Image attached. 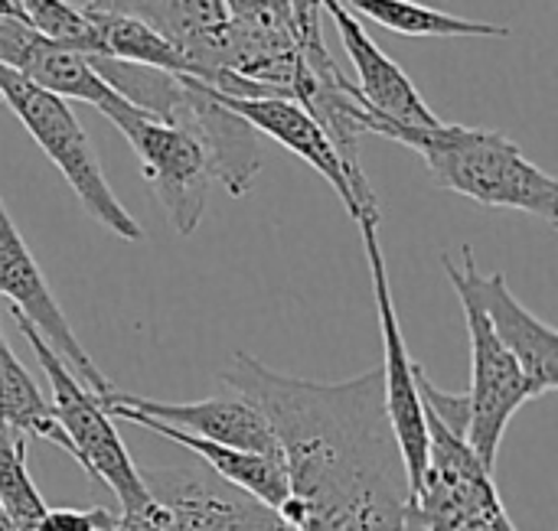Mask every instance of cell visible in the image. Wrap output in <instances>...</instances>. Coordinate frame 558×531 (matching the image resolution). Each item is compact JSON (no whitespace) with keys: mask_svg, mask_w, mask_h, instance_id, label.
<instances>
[{"mask_svg":"<svg viewBox=\"0 0 558 531\" xmlns=\"http://www.w3.org/2000/svg\"><path fill=\"white\" fill-rule=\"evenodd\" d=\"M222 382L271 424L291 486L278 513L294 529L402 531L412 486L379 369L347 382H311L235 353Z\"/></svg>","mask_w":558,"mask_h":531,"instance_id":"1","label":"cell"},{"mask_svg":"<svg viewBox=\"0 0 558 531\" xmlns=\"http://www.w3.org/2000/svg\"><path fill=\"white\" fill-rule=\"evenodd\" d=\"M366 134L412 147L441 189L490 209H520L549 225L558 222V180L536 166L500 131L445 121L432 127H409L369 111Z\"/></svg>","mask_w":558,"mask_h":531,"instance_id":"2","label":"cell"},{"mask_svg":"<svg viewBox=\"0 0 558 531\" xmlns=\"http://www.w3.org/2000/svg\"><path fill=\"white\" fill-rule=\"evenodd\" d=\"M88 62L121 98L190 131L209 157L213 180H219L232 196H245L255 186L262 170L258 134L216 98L213 85L193 75L144 69L108 55H88Z\"/></svg>","mask_w":558,"mask_h":531,"instance_id":"3","label":"cell"},{"mask_svg":"<svg viewBox=\"0 0 558 531\" xmlns=\"http://www.w3.org/2000/svg\"><path fill=\"white\" fill-rule=\"evenodd\" d=\"M0 104H7L20 118L26 134L43 147V153L52 160V166L62 173V180L78 196L82 209L101 229H108L114 238H124L134 245L144 242V229L118 202V196L108 186L105 170L92 150V140L82 131V124L72 114L65 98L43 91L39 85L26 82L20 72L0 65Z\"/></svg>","mask_w":558,"mask_h":531,"instance_id":"4","label":"cell"},{"mask_svg":"<svg viewBox=\"0 0 558 531\" xmlns=\"http://www.w3.org/2000/svg\"><path fill=\"white\" fill-rule=\"evenodd\" d=\"M13 323L20 326L23 339L29 343L46 382H49V405L56 411V421L62 424L72 450H75V464L95 477L98 483H105L114 499H118V513H137L150 503L147 490H144V480H141V470L134 467L128 447L121 444L118 431H114V418L105 411L101 398L95 392H88L75 375L72 369L49 349V343L33 330L29 320H23L20 313H13Z\"/></svg>","mask_w":558,"mask_h":531,"instance_id":"5","label":"cell"},{"mask_svg":"<svg viewBox=\"0 0 558 531\" xmlns=\"http://www.w3.org/2000/svg\"><path fill=\"white\" fill-rule=\"evenodd\" d=\"M141 480L150 503L128 516L118 513L114 531H301L203 464L141 470Z\"/></svg>","mask_w":558,"mask_h":531,"instance_id":"6","label":"cell"},{"mask_svg":"<svg viewBox=\"0 0 558 531\" xmlns=\"http://www.w3.org/2000/svg\"><path fill=\"white\" fill-rule=\"evenodd\" d=\"M98 111L137 153L144 180L167 209L173 229L180 235H193L203 222L213 186V166L203 144L190 131L131 104L118 91Z\"/></svg>","mask_w":558,"mask_h":531,"instance_id":"7","label":"cell"},{"mask_svg":"<svg viewBox=\"0 0 558 531\" xmlns=\"http://www.w3.org/2000/svg\"><path fill=\"white\" fill-rule=\"evenodd\" d=\"M363 232V248H366V264L373 274V297H376V313H379V330H383V395H386V415L399 444V454L405 460L409 486L412 493L422 483L425 464H428V421H425V405L415 385V359L409 356L399 313L392 304V284L379 245V222L366 219L356 222Z\"/></svg>","mask_w":558,"mask_h":531,"instance_id":"8","label":"cell"},{"mask_svg":"<svg viewBox=\"0 0 558 531\" xmlns=\"http://www.w3.org/2000/svg\"><path fill=\"white\" fill-rule=\"evenodd\" d=\"M461 307H464L468 336H471V388L464 392L468 411H471L468 447L477 454V460L487 470H494L513 415L526 402L539 398V392L533 388L520 362L500 346L487 317L471 300H461Z\"/></svg>","mask_w":558,"mask_h":531,"instance_id":"9","label":"cell"},{"mask_svg":"<svg viewBox=\"0 0 558 531\" xmlns=\"http://www.w3.org/2000/svg\"><path fill=\"white\" fill-rule=\"evenodd\" d=\"M461 264H454L448 255L441 258V268L458 291L461 300H471L490 323L500 346L520 362L533 388L543 395L558 388V333L539 317H533L507 287L504 274H481L471 245L461 251Z\"/></svg>","mask_w":558,"mask_h":531,"instance_id":"10","label":"cell"},{"mask_svg":"<svg viewBox=\"0 0 558 531\" xmlns=\"http://www.w3.org/2000/svg\"><path fill=\"white\" fill-rule=\"evenodd\" d=\"M0 297L10 304L13 313H20L23 320L33 323V330L49 343V349L72 369V375L95 392L98 398H105L114 385L101 375V369L92 362L88 349L78 343V336L72 333L62 307L56 304L33 251L26 248L16 222L10 219L3 199H0Z\"/></svg>","mask_w":558,"mask_h":531,"instance_id":"11","label":"cell"},{"mask_svg":"<svg viewBox=\"0 0 558 531\" xmlns=\"http://www.w3.org/2000/svg\"><path fill=\"white\" fill-rule=\"evenodd\" d=\"M101 405H121V408H128L134 415L154 418V421H160L167 428H177L183 434H193V437H203V441H213V444L281 457L278 441L271 434V424L242 395H235V398H203V402H157V398H141V395H128V392L111 388L101 398Z\"/></svg>","mask_w":558,"mask_h":531,"instance_id":"12","label":"cell"},{"mask_svg":"<svg viewBox=\"0 0 558 531\" xmlns=\"http://www.w3.org/2000/svg\"><path fill=\"white\" fill-rule=\"evenodd\" d=\"M324 10L330 13V23L337 26L340 42L356 65L353 85L373 114H383V118H389L396 124H409V127H432L441 121L428 108V101L422 98L415 82L402 72V65L392 62L379 49V42L366 33V26L360 23L356 13H350L340 0H324Z\"/></svg>","mask_w":558,"mask_h":531,"instance_id":"13","label":"cell"},{"mask_svg":"<svg viewBox=\"0 0 558 531\" xmlns=\"http://www.w3.org/2000/svg\"><path fill=\"white\" fill-rule=\"evenodd\" d=\"M0 65L20 72L26 82L59 98H75L101 108L114 88L95 72L88 55L36 33L26 20L0 16Z\"/></svg>","mask_w":558,"mask_h":531,"instance_id":"14","label":"cell"},{"mask_svg":"<svg viewBox=\"0 0 558 531\" xmlns=\"http://www.w3.org/2000/svg\"><path fill=\"white\" fill-rule=\"evenodd\" d=\"M216 98L229 111H235L255 134L271 137L284 150L301 157L311 170H317L333 186V193L347 206L350 219H356L360 209H356L350 173H347L340 153L333 150L327 131L314 121V114L307 108H301L298 101H288V98H232V95H222V91H216Z\"/></svg>","mask_w":558,"mask_h":531,"instance_id":"15","label":"cell"},{"mask_svg":"<svg viewBox=\"0 0 558 531\" xmlns=\"http://www.w3.org/2000/svg\"><path fill=\"white\" fill-rule=\"evenodd\" d=\"M105 411L118 421H131L144 431H154L186 450H193V457L209 467L216 477H222L226 483H232L235 490L262 499L265 506L271 509H281L291 496V486H288V470H284V460L281 457H268V454H252V450H239V447H226V444H213V441H203V437H193V434H183L177 428H167L154 418H144V415H134L121 405H105Z\"/></svg>","mask_w":558,"mask_h":531,"instance_id":"16","label":"cell"},{"mask_svg":"<svg viewBox=\"0 0 558 531\" xmlns=\"http://www.w3.org/2000/svg\"><path fill=\"white\" fill-rule=\"evenodd\" d=\"M350 13L366 16L369 23L399 33V36H428V39H507L510 29L487 20H464L418 0H340Z\"/></svg>","mask_w":558,"mask_h":531,"instance_id":"17","label":"cell"},{"mask_svg":"<svg viewBox=\"0 0 558 531\" xmlns=\"http://www.w3.org/2000/svg\"><path fill=\"white\" fill-rule=\"evenodd\" d=\"M82 10L101 42V55L196 78V69L183 55V49L170 36H163L154 23L141 20V16H128V13H101V10H88V7H82Z\"/></svg>","mask_w":558,"mask_h":531,"instance_id":"18","label":"cell"},{"mask_svg":"<svg viewBox=\"0 0 558 531\" xmlns=\"http://www.w3.org/2000/svg\"><path fill=\"white\" fill-rule=\"evenodd\" d=\"M0 424L23 437H39L75 460V450H72L62 424L56 421L49 398L39 392L33 375L10 353L3 336H0Z\"/></svg>","mask_w":558,"mask_h":531,"instance_id":"19","label":"cell"},{"mask_svg":"<svg viewBox=\"0 0 558 531\" xmlns=\"http://www.w3.org/2000/svg\"><path fill=\"white\" fill-rule=\"evenodd\" d=\"M229 16L222 0H157V29L170 36L193 62L196 78H206V65L222 39Z\"/></svg>","mask_w":558,"mask_h":531,"instance_id":"20","label":"cell"},{"mask_svg":"<svg viewBox=\"0 0 558 531\" xmlns=\"http://www.w3.org/2000/svg\"><path fill=\"white\" fill-rule=\"evenodd\" d=\"M0 506L20 531L39 529L49 509L26 467V437L3 424H0Z\"/></svg>","mask_w":558,"mask_h":531,"instance_id":"21","label":"cell"},{"mask_svg":"<svg viewBox=\"0 0 558 531\" xmlns=\"http://www.w3.org/2000/svg\"><path fill=\"white\" fill-rule=\"evenodd\" d=\"M16 10L36 33L82 55H101V42L82 7H72L69 0H16Z\"/></svg>","mask_w":558,"mask_h":531,"instance_id":"22","label":"cell"},{"mask_svg":"<svg viewBox=\"0 0 558 531\" xmlns=\"http://www.w3.org/2000/svg\"><path fill=\"white\" fill-rule=\"evenodd\" d=\"M222 3H226L229 23H239V26H258V29L294 26L291 0H222Z\"/></svg>","mask_w":558,"mask_h":531,"instance_id":"23","label":"cell"},{"mask_svg":"<svg viewBox=\"0 0 558 531\" xmlns=\"http://www.w3.org/2000/svg\"><path fill=\"white\" fill-rule=\"evenodd\" d=\"M118 513L95 506V509H46L36 531H114Z\"/></svg>","mask_w":558,"mask_h":531,"instance_id":"24","label":"cell"},{"mask_svg":"<svg viewBox=\"0 0 558 531\" xmlns=\"http://www.w3.org/2000/svg\"><path fill=\"white\" fill-rule=\"evenodd\" d=\"M291 13H294V26H298V39H301V52H317L324 49V29H320V13H324V0H291Z\"/></svg>","mask_w":558,"mask_h":531,"instance_id":"25","label":"cell"},{"mask_svg":"<svg viewBox=\"0 0 558 531\" xmlns=\"http://www.w3.org/2000/svg\"><path fill=\"white\" fill-rule=\"evenodd\" d=\"M88 10H101V13H128V16H141L147 23L157 26V0H88Z\"/></svg>","mask_w":558,"mask_h":531,"instance_id":"26","label":"cell"}]
</instances>
